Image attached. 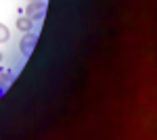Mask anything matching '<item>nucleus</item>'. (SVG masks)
<instances>
[{"label":"nucleus","instance_id":"nucleus-1","mask_svg":"<svg viewBox=\"0 0 157 140\" xmlns=\"http://www.w3.org/2000/svg\"><path fill=\"white\" fill-rule=\"evenodd\" d=\"M44 13H46V4H44L42 0H32V2L27 4L25 17H29V19L34 21V19H42V17H44Z\"/></svg>","mask_w":157,"mask_h":140},{"label":"nucleus","instance_id":"nucleus-2","mask_svg":"<svg viewBox=\"0 0 157 140\" xmlns=\"http://www.w3.org/2000/svg\"><path fill=\"white\" fill-rule=\"evenodd\" d=\"M36 42H38V38L34 34H29V32H27V36H23V40H21V52H23V55H29Z\"/></svg>","mask_w":157,"mask_h":140},{"label":"nucleus","instance_id":"nucleus-3","mask_svg":"<svg viewBox=\"0 0 157 140\" xmlns=\"http://www.w3.org/2000/svg\"><path fill=\"white\" fill-rule=\"evenodd\" d=\"M32 19H29V17H19V19H17V29H19V32H25V34H27V32H32Z\"/></svg>","mask_w":157,"mask_h":140},{"label":"nucleus","instance_id":"nucleus-4","mask_svg":"<svg viewBox=\"0 0 157 140\" xmlns=\"http://www.w3.org/2000/svg\"><path fill=\"white\" fill-rule=\"evenodd\" d=\"M9 38H11V32H9V27L0 23V44H2V42H9Z\"/></svg>","mask_w":157,"mask_h":140},{"label":"nucleus","instance_id":"nucleus-5","mask_svg":"<svg viewBox=\"0 0 157 140\" xmlns=\"http://www.w3.org/2000/svg\"><path fill=\"white\" fill-rule=\"evenodd\" d=\"M0 61H2V52H0Z\"/></svg>","mask_w":157,"mask_h":140},{"label":"nucleus","instance_id":"nucleus-6","mask_svg":"<svg viewBox=\"0 0 157 140\" xmlns=\"http://www.w3.org/2000/svg\"><path fill=\"white\" fill-rule=\"evenodd\" d=\"M29 2H32V0H29Z\"/></svg>","mask_w":157,"mask_h":140}]
</instances>
